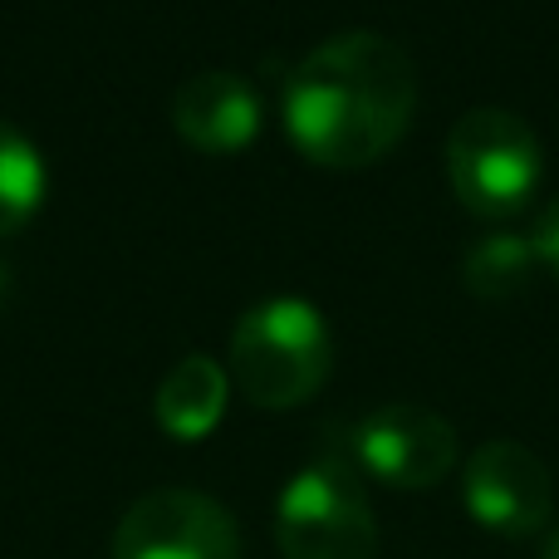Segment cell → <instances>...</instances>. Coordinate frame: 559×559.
Here are the masks:
<instances>
[{
	"mask_svg": "<svg viewBox=\"0 0 559 559\" xmlns=\"http://www.w3.org/2000/svg\"><path fill=\"white\" fill-rule=\"evenodd\" d=\"M417 108L407 49L373 29H344L285 79V133L319 167H368L393 153Z\"/></svg>",
	"mask_w": 559,
	"mask_h": 559,
	"instance_id": "6da1fadb",
	"label": "cell"
},
{
	"mask_svg": "<svg viewBox=\"0 0 559 559\" xmlns=\"http://www.w3.org/2000/svg\"><path fill=\"white\" fill-rule=\"evenodd\" d=\"M329 324L309 299L271 295L251 305L231 329V383L255 407H299L329 378Z\"/></svg>",
	"mask_w": 559,
	"mask_h": 559,
	"instance_id": "7a4b0ae2",
	"label": "cell"
},
{
	"mask_svg": "<svg viewBox=\"0 0 559 559\" xmlns=\"http://www.w3.org/2000/svg\"><path fill=\"white\" fill-rule=\"evenodd\" d=\"M447 177L472 216L511 222L515 212H525L545 177L540 138L511 108H472L447 138Z\"/></svg>",
	"mask_w": 559,
	"mask_h": 559,
	"instance_id": "3957f363",
	"label": "cell"
},
{
	"mask_svg": "<svg viewBox=\"0 0 559 559\" xmlns=\"http://www.w3.org/2000/svg\"><path fill=\"white\" fill-rule=\"evenodd\" d=\"M275 545L285 559H378L373 506L344 456H319L289 476L275 501Z\"/></svg>",
	"mask_w": 559,
	"mask_h": 559,
	"instance_id": "277c9868",
	"label": "cell"
},
{
	"mask_svg": "<svg viewBox=\"0 0 559 559\" xmlns=\"http://www.w3.org/2000/svg\"><path fill=\"white\" fill-rule=\"evenodd\" d=\"M114 559H241V531L222 501L167 486L123 511Z\"/></svg>",
	"mask_w": 559,
	"mask_h": 559,
	"instance_id": "5b68a950",
	"label": "cell"
},
{
	"mask_svg": "<svg viewBox=\"0 0 559 559\" xmlns=\"http://www.w3.org/2000/svg\"><path fill=\"white\" fill-rule=\"evenodd\" d=\"M462 501L481 531L501 535V540H531L550 525L555 476L531 447L486 442L462 466Z\"/></svg>",
	"mask_w": 559,
	"mask_h": 559,
	"instance_id": "8992f818",
	"label": "cell"
},
{
	"mask_svg": "<svg viewBox=\"0 0 559 559\" xmlns=\"http://www.w3.org/2000/svg\"><path fill=\"white\" fill-rule=\"evenodd\" d=\"M354 462L393 491H427L456 466V432L432 407H378L354 427Z\"/></svg>",
	"mask_w": 559,
	"mask_h": 559,
	"instance_id": "52a82bcc",
	"label": "cell"
},
{
	"mask_svg": "<svg viewBox=\"0 0 559 559\" xmlns=\"http://www.w3.org/2000/svg\"><path fill=\"white\" fill-rule=\"evenodd\" d=\"M173 123L197 153L231 157L246 153L261 133V98L241 74L202 69L173 94Z\"/></svg>",
	"mask_w": 559,
	"mask_h": 559,
	"instance_id": "ba28073f",
	"label": "cell"
},
{
	"mask_svg": "<svg viewBox=\"0 0 559 559\" xmlns=\"http://www.w3.org/2000/svg\"><path fill=\"white\" fill-rule=\"evenodd\" d=\"M226 397H231V373L222 364H212L206 354H192L157 383L153 397L157 427L167 437H177V442H202L222 423Z\"/></svg>",
	"mask_w": 559,
	"mask_h": 559,
	"instance_id": "9c48e42d",
	"label": "cell"
},
{
	"mask_svg": "<svg viewBox=\"0 0 559 559\" xmlns=\"http://www.w3.org/2000/svg\"><path fill=\"white\" fill-rule=\"evenodd\" d=\"M540 271V261H535V246L525 241V236H486L481 246H472L466 251V289H472L476 299H486V305H506V299L525 295V285H531V275Z\"/></svg>",
	"mask_w": 559,
	"mask_h": 559,
	"instance_id": "30bf717a",
	"label": "cell"
},
{
	"mask_svg": "<svg viewBox=\"0 0 559 559\" xmlns=\"http://www.w3.org/2000/svg\"><path fill=\"white\" fill-rule=\"evenodd\" d=\"M45 202V163L20 128L0 118V236H15Z\"/></svg>",
	"mask_w": 559,
	"mask_h": 559,
	"instance_id": "8fae6325",
	"label": "cell"
},
{
	"mask_svg": "<svg viewBox=\"0 0 559 559\" xmlns=\"http://www.w3.org/2000/svg\"><path fill=\"white\" fill-rule=\"evenodd\" d=\"M531 246H535V261H540L545 271L559 280V197L545 206V216H540V226H535Z\"/></svg>",
	"mask_w": 559,
	"mask_h": 559,
	"instance_id": "7c38bea8",
	"label": "cell"
},
{
	"mask_svg": "<svg viewBox=\"0 0 559 559\" xmlns=\"http://www.w3.org/2000/svg\"><path fill=\"white\" fill-rule=\"evenodd\" d=\"M10 295H15V280H10V271L0 265V319H5V309H10Z\"/></svg>",
	"mask_w": 559,
	"mask_h": 559,
	"instance_id": "4fadbf2b",
	"label": "cell"
},
{
	"mask_svg": "<svg viewBox=\"0 0 559 559\" xmlns=\"http://www.w3.org/2000/svg\"><path fill=\"white\" fill-rule=\"evenodd\" d=\"M545 559H559V535H555L550 545H545Z\"/></svg>",
	"mask_w": 559,
	"mask_h": 559,
	"instance_id": "5bb4252c",
	"label": "cell"
}]
</instances>
